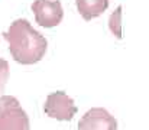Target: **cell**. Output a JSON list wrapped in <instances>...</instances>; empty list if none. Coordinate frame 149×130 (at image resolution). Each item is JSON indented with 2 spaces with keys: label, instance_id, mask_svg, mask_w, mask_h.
I'll return each mask as SVG.
<instances>
[{
  "label": "cell",
  "instance_id": "8",
  "mask_svg": "<svg viewBox=\"0 0 149 130\" xmlns=\"http://www.w3.org/2000/svg\"><path fill=\"white\" fill-rule=\"evenodd\" d=\"M16 106H20L19 100L13 95H0V116L7 111L9 108L12 107H16Z\"/></svg>",
  "mask_w": 149,
  "mask_h": 130
},
{
  "label": "cell",
  "instance_id": "5",
  "mask_svg": "<svg viewBox=\"0 0 149 130\" xmlns=\"http://www.w3.org/2000/svg\"><path fill=\"white\" fill-rule=\"evenodd\" d=\"M0 130H31L26 111L20 107H12L0 116Z\"/></svg>",
  "mask_w": 149,
  "mask_h": 130
},
{
  "label": "cell",
  "instance_id": "7",
  "mask_svg": "<svg viewBox=\"0 0 149 130\" xmlns=\"http://www.w3.org/2000/svg\"><path fill=\"white\" fill-rule=\"evenodd\" d=\"M109 29L111 35H114L117 39H122V6H117L116 10L109 17Z\"/></svg>",
  "mask_w": 149,
  "mask_h": 130
},
{
  "label": "cell",
  "instance_id": "9",
  "mask_svg": "<svg viewBox=\"0 0 149 130\" xmlns=\"http://www.w3.org/2000/svg\"><path fill=\"white\" fill-rule=\"evenodd\" d=\"M9 74H10L9 62L6 59L0 58V92L4 91V87H6L7 80H9Z\"/></svg>",
  "mask_w": 149,
  "mask_h": 130
},
{
  "label": "cell",
  "instance_id": "4",
  "mask_svg": "<svg viewBox=\"0 0 149 130\" xmlns=\"http://www.w3.org/2000/svg\"><path fill=\"white\" fill-rule=\"evenodd\" d=\"M78 130H117V120L106 108L94 107L80 119Z\"/></svg>",
  "mask_w": 149,
  "mask_h": 130
},
{
  "label": "cell",
  "instance_id": "6",
  "mask_svg": "<svg viewBox=\"0 0 149 130\" xmlns=\"http://www.w3.org/2000/svg\"><path fill=\"white\" fill-rule=\"evenodd\" d=\"M75 6L84 20H91L107 10L109 0H75Z\"/></svg>",
  "mask_w": 149,
  "mask_h": 130
},
{
  "label": "cell",
  "instance_id": "2",
  "mask_svg": "<svg viewBox=\"0 0 149 130\" xmlns=\"http://www.w3.org/2000/svg\"><path fill=\"white\" fill-rule=\"evenodd\" d=\"M77 111H78V108H77L74 100L64 91L51 92L44 104V113L48 117L59 120V122L72 120V117L77 114Z\"/></svg>",
  "mask_w": 149,
  "mask_h": 130
},
{
  "label": "cell",
  "instance_id": "3",
  "mask_svg": "<svg viewBox=\"0 0 149 130\" xmlns=\"http://www.w3.org/2000/svg\"><path fill=\"white\" fill-rule=\"evenodd\" d=\"M31 9L35 22L42 28H55L64 17V9L59 0H35Z\"/></svg>",
  "mask_w": 149,
  "mask_h": 130
},
{
  "label": "cell",
  "instance_id": "1",
  "mask_svg": "<svg viewBox=\"0 0 149 130\" xmlns=\"http://www.w3.org/2000/svg\"><path fill=\"white\" fill-rule=\"evenodd\" d=\"M3 36L9 43L12 58L22 65H33L47 54V38L39 33L26 19H16Z\"/></svg>",
  "mask_w": 149,
  "mask_h": 130
}]
</instances>
